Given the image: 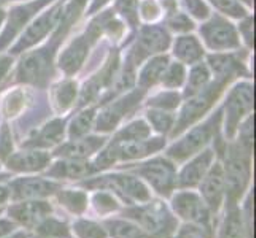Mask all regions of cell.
<instances>
[{
  "instance_id": "45",
  "label": "cell",
  "mask_w": 256,
  "mask_h": 238,
  "mask_svg": "<svg viewBox=\"0 0 256 238\" xmlns=\"http://www.w3.org/2000/svg\"><path fill=\"white\" fill-rule=\"evenodd\" d=\"M240 145H244L246 149H252V145H253V118L252 116L245 121V124L242 127Z\"/></svg>"
},
{
  "instance_id": "50",
  "label": "cell",
  "mask_w": 256,
  "mask_h": 238,
  "mask_svg": "<svg viewBox=\"0 0 256 238\" xmlns=\"http://www.w3.org/2000/svg\"><path fill=\"white\" fill-rule=\"evenodd\" d=\"M12 229H13V224L12 223H8V221H0V237L8 234V232H12Z\"/></svg>"
},
{
  "instance_id": "52",
  "label": "cell",
  "mask_w": 256,
  "mask_h": 238,
  "mask_svg": "<svg viewBox=\"0 0 256 238\" xmlns=\"http://www.w3.org/2000/svg\"><path fill=\"white\" fill-rule=\"evenodd\" d=\"M107 2H108V0H94V2H92V6H91V13L97 11L99 8H102Z\"/></svg>"
},
{
  "instance_id": "1",
  "label": "cell",
  "mask_w": 256,
  "mask_h": 238,
  "mask_svg": "<svg viewBox=\"0 0 256 238\" xmlns=\"http://www.w3.org/2000/svg\"><path fill=\"white\" fill-rule=\"evenodd\" d=\"M223 173L224 196L229 199V207H236L250 180V149L240 143L229 148Z\"/></svg>"
},
{
  "instance_id": "17",
  "label": "cell",
  "mask_w": 256,
  "mask_h": 238,
  "mask_svg": "<svg viewBox=\"0 0 256 238\" xmlns=\"http://www.w3.org/2000/svg\"><path fill=\"white\" fill-rule=\"evenodd\" d=\"M51 213V207L46 202L30 200L24 204H18L10 208V216L26 227L38 226L43 219H46Z\"/></svg>"
},
{
  "instance_id": "43",
  "label": "cell",
  "mask_w": 256,
  "mask_h": 238,
  "mask_svg": "<svg viewBox=\"0 0 256 238\" xmlns=\"http://www.w3.org/2000/svg\"><path fill=\"white\" fill-rule=\"evenodd\" d=\"M138 8H140V13H142V16L146 21H154L156 17H160L161 10H160V6H158V3L154 2V0H145V2Z\"/></svg>"
},
{
  "instance_id": "8",
  "label": "cell",
  "mask_w": 256,
  "mask_h": 238,
  "mask_svg": "<svg viewBox=\"0 0 256 238\" xmlns=\"http://www.w3.org/2000/svg\"><path fill=\"white\" fill-rule=\"evenodd\" d=\"M169 43H170V37L162 27H160V25H145L140 30L136 48L130 51L129 60L134 65H138L148 56L166 51Z\"/></svg>"
},
{
  "instance_id": "37",
  "label": "cell",
  "mask_w": 256,
  "mask_h": 238,
  "mask_svg": "<svg viewBox=\"0 0 256 238\" xmlns=\"http://www.w3.org/2000/svg\"><path fill=\"white\" fill-rule=\"evenodd\" d=\"M116 11L129 22L130 27H137L138 0H116Z\"/></svg>"
},
{
  "instance_id": "35",
  "label": "cell",
  "mask_w": 256,
  "mask_h": 238,
  "mask_svg": "<svg viewBox=\"0 0 256 238\" xmlns=\"http://www.w3.org/2000/svg\"><path fill=\"white\" fill-rule=\"evenodd\" d=\"M59 200L62 204L76 213H82L88 205V197L84 192L80 191H62L59 194Z\"/></svg>"
},
{
  "instance_id": "34",
  "label": "cell",
  "mask_w": 256,
  "mask_h": 238,
  "mask_svg": "<svg viewBox=\"0 0 256 238\" xmlns=\"http://www.w3.org/2000/svg\"><path fill=\"white\" fill-rule=\"evenodd\" d=\"M148 119L152 122V126L158 132H161V134H167V132L174 127V121H175V118L170 113H167L166 110H158V108L148 111Z\"/></svg>"
},
{
  "instance_id": "42",
  "label": "cell",
  "mask_w": 256,
  "mask_h": 238,
  "mask_svg": "<svg viewBox=\"0 0 256 238\" xmlns=\"http://www.w3.org/2000/svg\"><path fill=\"white\" fill-rule=\"evenodd\" d=\"M170 29L176 32H190L194 29V24L190 21V17L183 13H172L170 19H169Z\"/></svg>"
},
{
  "instance_id": "39",
  "label": "cell",
  "mask_w": 256,
  "mask_h": 238,
  "mask_svg": "<svg viewBox=\"0 0 256 238\" xmlns=\"http://www.w3.org/2000/svg\"><path fill=\"white\" fill-rule=\"evenodd\" d=\"M75 232L80 238H105L107 232L99 224H94L91 221H80L75 224Z\"/></svg>"
},
{
  "instance_id": "30",
  "label": "cell",
  "mask_w": 256,
  "mask_h": 238,
  "mask_svg": "<svg viewBox=\"0 0 256 238\" xmlns=\"http://www.w3.org/2000/svg\"><path fill=\"white\" fill-rule=\"evenodd\" d=\"M76 97V83L74 81H64L60 83L54 91V103L58 110L64 111L72 107Z\"/></svg>"
},
{
  "instance_id": "12",
  "label": "cell",
  "mask_w": 256,
  "mask_h": 238,
  "mask_svg": "<svg viewBox=\"0 0 256 238\" xmlns=\"http://www.w3.org/2000/svg\"><path fill=\"white\" fill-rule=\"evenodd\" d=\"M174 210L192 224H210V210L207 204L194 192H180L174 197Z\"/></svg>"
},
{
  "instance_id": "56",
  "label": "cell",
  "mask_w": 256,
  "mask_h": 238,
  "mask_svg": "<svg viewBox=\"0 0 256 238\" xmlns=\"http://www.w3.org/2000/svg\"><path fill=\"white\" fill-rule=\"evenodd\" d=\"M42 238H48V237H42Z\"/></svg>"
},
{
  "instance_id": "29",
  "label": "cell",
  "mask_w": 256,
  "mask_h": 238,
  "mask_svg": "<svg viewBox=\"0 0 256 238\" xmlns=\"http://www.w3.org/2000/svg\"><path fill=\"white\" fill-rule=\"evenodd\" d=\"M220 238H244V226H242L240 211L236 207H231V210H229V213L223 223Z\"/></svg>"
},
{
  "instance_id": "51",
  "label": "cell",
  "mask_w": 256,
  "mask_h": 238,
  "mask_svg": "<svg viewBox=\"0 0 256 238\" xmlns=\"http://www.w3.org/2000/svg\"><path fill=\"white\" fill-rule=\"evenodd\" d=\"M8 197H10V191H8L6 188H4V186H0V207L5 204Z\"/></svg>"
},
{
  "instance_id": "19",
  "label": "cell",
  "mask_w": 256,
  "mask_h": 238,
  "mask_svg": "<svg viewBox=\"0 0 256 238\" xmlns=\"http://www.w3.org/2000/svg\"><path fill=\"white\" fill-rule=\"evenodd\" d=\"M212 161H214V151H210V149L200 153L196 159H192V161L182 170V173L178 176L180 186L191 188V186L199 184L212 167Z\"/></svg>"
},
{
  "instance_id": "4",
  "label": "cell",
  "mask_w": 256,
  "mask_h": 238,
  "mask_svg": "<svg viewBox=\"0 0 256 238\" xmlns=\"http://www.w3.org/2000/svg\"><path fill=\"white\" fill-rule=\"evenodd\" d=\"M226 84L222 81H215L214 84L207 86L206 89H202L196 95L190 97V100L183 107L180 119L176 121V126L174 129V135L180 134L182 130L190 127L192 122H196L199 118L204 116V113L210 110V107L214 105V102L218 99V95L222 94L223 87Z\"/></svg>"
},
{
  "instance_id": "22",
  "label": "cell",
  "mask_w": 256,
  "mask_h": 238,
  "mask_svg": "<svg viewBox=\"0 0 256 238\" xmlns=\"http://www.w3.org/2000/svg\"><path fill=\"white\" fill-rule=\"evenodd\" d=\"M208 64L214 70V73L216 75V81H222L228 84L232 78L237 75L246 73V70L244 67V62L239 59H236V56L228 54V56H210Z\"/></svg>"
},
{
  "instance_id": "18",
  "label": "cell",
  "mask_w": 256,
  "mask_h": 238,
  "mask_svg": "<svg viewBox=\"0 0 256 238\" xmlns=\"http://www.w3.org/2000/svg\"><path fill=\"white\" fill-rule=\"evenodd\" d=\"M46 2H50V0H38V2H34V3H29L26 6L16 8V10L12 11L10 22H8L6 29H5V32L2 35V38H0V49H2L4 46H6L8 43H10L16 37V33L22 29V25L28 24V21L30 19V17L37 13Z\"/></svg>"
},
{
  "instance_id": "49",
  "label": "cell",
  "mask_w": 256,
  "mask_h": 238,
  "mask_svg": "<svg viewBox=\"0 0 256 238\" xmlns=\"http://www.w3.org/2000/svg\"><path fill=\"white\" fill-rule=\"evenodd\" d=\"M10 65H12V59H10V57L0 59V81H2V78L6 75V72H8V68H10Z\"/></svg>"
},
{
  "instance_id": "44",
  "label": "cell",
  "mask_w": 256,
  "mask_h": 238,
  "mask_svg": "<svg viewBox=\"0 0 256 238\" xmlns=\"http://www.w3.org/2000/svg\"><path fill=\"white\" fill-rule=\"evenodd\" d=\"M183 3L190 10V13L194 14L196 17H202V19H206V17L208 16V10H207L206 3L202 2V0H183Z\"/></svg>"
},
{
  "instance_id": "9",
  "label": "cell",
  "mask_w": 256,
  "mask_h": 238,
  "mask_svg": "<svg viewBox=\"0 0 256 238\" xmlns=\"http://www.w3.org/2000/svg\"><path fill=\"white\" fill-rule=\"evenodd\" d=\"M138 175H142L144 178H146L152 186L158 191L164 194V196H169L170 191L176 184V173H175V167L172 162H169L167 159H153L144 165H140L136 169Z\"/></svg>"
},
{
  "instance_id": "24",
  "label": "cell",
  "mask_w": 256,
  "mask_h": 238,
  "mask_svg": "<svg viewBox=\"0 0 256 238\" xmlns=\"http://www.w3.org/2000/svg\"><path fill=\"white\" fill-rule=\"evenodd\" d=\"M174 54L184 64H196L204 56V48L199 40L192 35H184V37L176 38L174 46Z\"/></svg>"
},
{
  "instance_id": "7",
  "label": "cell",
  "mask_w": 256,
  "mask_h": 238,
  "mask_svg": "<svg viewBox=\"0 0 256 238\" xmlns=\"http://www.w3.org/2000/svg\"><path fill=\"white\" fill-rule=\"evenodd\" d=\"M202 38L206 40L207 46L214 51H228L237 49L240 46L239 35L234 25L220 16L212 17V21L200 27Z\"/></svg>"
},
{
  "instance_id": "10",
  "label": "cell",
  "mask_w": 256,
  "mask_h": 238,
  "mask_svg": "<svg viewBox=\"0 0 256 238\" xmlns=\"http://www.w3.org/2000/svg\"><path fill=\"white\" fill-rule=\"evenodd\" d=\"M62 11H64L62 3H58L54 8H51L50 11H46L43 16H40L38 19L35 21L28 30H26L22 38L14 45V48L12 49V54L22 52L28 48L34 46L35 43L42 41L52 29L58 27V24L60 21V16H62Z\"/></svg>"
},
{
  "instance_id": "3",
  "label": "cell",
  "mask_w": 256,
  "mask_h": 238,
  "mask_svg": "<svg viewBox=\"0 0 256 238\" xmlns=\"http://www.w3.org/2000/svg\"><path fill=\"white\" fill-rule=\"evenodd\" d=\"M126 215L138 223V226L152 237H167L175 229V219L161 202H153L144 207H136Z\"/></svg>"
},
{
  "instance_id": "15",
  "label": "cell",
  "mask_w": 256,
  "mask_h": 238,
  "mask_svg": "<svg viewBox=\"0 0 256 238\" xmlns=\"http://www.w3.org/2000/svg\"><path fill=\"white\" fill-rule=\"evenodd\" d=\"M142 94H144V89L136 91V92L126 95L124 99L114 102L113 105L105 108L99 116V121H97V130H102V132L112 130L128 113H130L137 107L140 99H142Z\"/></svg>"
},
{
  "instance_id": "33",
  "label": "cell",
  "mask_w": 256,
  "mask_h": 238,
  "mask_svg": "<svg viewBox=\"0 0 256 238\" xmlns=\"http://www.w3.org/2000/svg\"><path fill=\"white\" fill-rule=\"evenodd\" d=\"M38 234L42 237H48V238H68V229L66 224H62L58 219H52V218H46L38 224Z\"/></svg>"
},
{
  "instance_id": "40",
  "label": "cell",
  "mask_w": 256,
  "mask_h": 238,
  "mask_svg": "<svg viewBox=\"0 0 256 238\" xmlns=\"http://www.w3.org/2000/svg\"><path fill=\"white\" fill-rule=\"evenodd\" d=\"M176 238H212V232L208 226L202 224H188L180 229Z\"/></svg>"
},
{
  "instance_id": "23",
  "label": "cell",
  "mask_w": 256,
  "mask_h": 238,
  "mask_svg": "<svg viewBox=\"0 0 256 238\" xmlns=\"http://www.w3.org/2000/svg\"><path fill=\"white\" fill-rule=\"evenodd\" d=\"M97 169L94 164H88L84 161H75V159H67V161L58 162L52 165V169L48 170L50 176L56 178H83L94 173Z\"/></svg>"
},
{
  "instance_id": "25",
  "label": "cell",
  "mask_w": 256,
  "mask_h": 238,
  "mask_svg": "<svg viewBox=\"0 0 256 238\" xmlns=\"http://www.w3.org/2000/svg\"><path fill=\"white\" fill-rule=\"evenodd\" d=\"M167 65H169V59H167V56L153 57L144 67L142 73H140V78H138L140 87H142L144 91H146L150 87H153L156 83H160L162 79V75L166 72Z\"/></svg>"
},
{
  "instance_id": "53",
  "label": "cell",
  "mask_w": 256,
  "mask_h": 238,
  "mask_svg": "<svg viewBox=\"0 0 256 238\" xmlns=\"http://www.w3.org/2000/svg\"><path fill=\"white\" fill-rule=\"evenodd\" d=\"M4 19H5V11L2 10V8H0V25H2Z\"/></svg>"
},
{
  "instance_id": "6",
  "label": "cell",
  "mask_w": 256,
  "mask_h": 238,
  "mask_svg": "<svg viewBox=\"0 0 256 238\" xmlns=\"http://www.w3.org/2000/svg\"><path fill=\"white\" fill-rule=\"evenodd\" d=\"M253 102H254V95H253V86L248 83H240L237 84L234 89L229 94L228 100H226V134L231 138L237 127H239L242 118L245 114H250L253 110Z\"/></svg>"
},
{
  "instance_id": "26",
  "label": "cell",
  "mask_w": 256,
  "mask_h": 238,
  "mask_svg": "<svg viewBox=\"0 0 256 238\" xmlns=\"http://www.w3.org/2000/svg\"><path fill=\"white\" fill-rule=\"evenodd\" d=\"M64 126L66 122L62 119L51 121L34 138H30V142L26 143V146L37 148V146H52L59 143L64 137Z\"/></svg>"
},
{
  "instance_id": "13",
  "label": "cell",
  "mask_w": 256,
  "mask_h": 238,
  "mask_svg": "<svg viewBox=\"0 0 256 238\" xmlns=\"http://www.w3.org/2000/svg\"><path fill=\"white\" fill-rule=\"evenodd\" d=\"M97 40L94 35L90 30H86L84 35H82V37H78L76 40L70 43V46L66 49V52L60 56V60H59V65L64 70L66 75H68V76L75 75L78 70L82 68L88 52H90L91 46Z\"/></svg>"
},
{
  "instance_id": "32",
  "label": "cell",
  "mask_w": 256,
  "mask_h": 238,
  "mask_svg": "<svg viewBox=\"0 0 256 238\" xmlns=\"http://www.w3.org/2000/svg\"><path fill=\"white\" fill-rule=\"evenodd\" d=\"M152 135V129L145 121L138 119L130 122L128 127L122 129L120 134L114 137V140H145Z\"/></svg>"
},
{
  "instance_id": "46",
  "label": "cell",
  "mask_w": 256,
  "mask_h": 238,
  "mask_svg": "<svg viewBox=\"0 0 256 238\" xmlns=\"http://www.w3.org/2000/svg\"><path fill=\"white\" fill-rule=\"evenodd\" d=\"M96 205L99 210H113V208H116V202H114V199L110 196V194H105V192H100V194H97L96 199Z\"/></svg>"
},
{
  "instance_id": "36",
  "label": "cell",
  "mask_w": 256,
  "mask_h": 238,
  "mask_svg": "<svg viewBox=\"0 0 256 238\" xmlns=\"http://www.w3.org/2000/svg\"><path fill=\"white\" fill-rule=\"evenodd\" d=\"M184 76H186V73H184V67L183 64H178V62H175V64H169L166 68V72L162 75V84L166 87H178L183 84L184 81Z\"/></svg>"
},
{
  "instance_id": "16",
  "label": "cell",
  "mask_w": 256,
  "mask_h": 238,
  "mask_svg": "<svg viewBox=\"0 0 256 238\" xmlns=\"http://www.w3.org/2000/svg\"><path fill=\"white\" fill-rule=\"evenodd\" d=\"M59 184L42 178H21L12 184V194L14 199H40L54 194Z\"/></svg>"
},
{
  "instance_id": "55",
  "label": "cell",
  "mask_w": 256,
  "mask_h": 238,
  "mask_svg": "<svg viewBox=\"0 0 256 238\" xmlns=\"http://www.w3.org/2000/svg\"><path fill=\"white\" fill-rule=\"evenodd\" d=\"M244 2H246V3H248V5H250V3H252V0H244Z\"/></svg>"
},
{
  "instance_id": "27",
  "label": "cell",
  "mask_w": 256,
  "mask_h": 238,
  "mask_svg": "<svg viewBox=\"0 0 256 238\" xmlns=\"http://www.w3.org/2000/svg\"><path fill=\"white\" fill-rule=\"evenodd\" d=\"M210 81V70L206 64L196 62V65L192 67L191 73H190V79L186 84V89H184V95L186 97H192L198 92H200L202 89H206Z\"/></svg>"
},
{
  "instance_id": "31",
  "label": "cell",
  "mask_w": 256,
  "mask_h": 238,
  "mask_svg": "<svg viewBox=\"0 0 256 238\" xmlns=\"http://www.w3.org/2000/svg\"><path fill=\"white\" fill-rule=\"evenodd\" d=\"M94 118H96V110L90 108L86 111H82L72 121V124H70V132H68L70 138L75 140V138H82L83 135H86L88 132H90L91 126H92Z\"/></svg>"
},
{
  "instance_id": "11",
  "label": "cell",
  "mask_w": 256,
  "mask_h": 238,
  "mask_svg": "<svg viewBox=\"0 0 256 238\" xmlns=\"http://www.w3.org/2000/svg\"><path fill=\"white\" fill-rule=\"evenodd\" d=\"M90 188H108L116 191L118 194H122L124 197H132L137 200H148L150 194L146 188L142 184V181H138L134 176L129 175H108L102 176V178L84 183Z\"/></svg>"
},
{
  "instance_id": "14",
  "label": "cell",
  "mask_w": 256,
  "mask_h": 238,
  "mask_svg": "<svg viewBox=\"0 0 256 238\" xmlns=\"http://www.w3.org/2000/svg\"><path fill=\"white\" fill-rule=\"evenodd\" d=\"M200 191L208 210L218 211L224 199V173L223 165L215 164L200 181Z\"/></svg>"
},
{
  "instance_id": "48",
  "label": "cell",
  "mask_w": 256,
  "mask_h": 238,
  "mask_svg": "<svg viewBox=\"0 0 256 238\" xmlns=\"http://www.w3.org/2000/svg\"><path fill=\"white\" fill-rule=\"evenodd\" d=\"M240 29L245 35V40L248 41V45H253V19L252 17H248V19L244 22V25H240Z\"/></svg>"
},
{
  "instance_id": "47",
  "label": "cell",
  "mask_w": 256,
  "mask_h": 238,
  "mask_svg": "<svg viewBox=\"0 0 256 238\" xmlns=\"http://www.w3.org/2000/svg\"><path fill=\"white\" fill-rule=\"evenodd\" d=\"M12 151V137L6 126H4L2 134H0V157H5Z\"/></svg>"
},
{
  "instance_id": "54",
  "label": "cell",
  "mask_w": 256,
  "mask_h": 238,
  "mask_svg": "<svg viewBox=\"0 0 256 238\" xmlns=\"http://www.w3.org/2000/svg\"><path fill=\"white\" fill-rule=\"evenodd\" d=\"M13 238H26V235H24V234H18V235H14Z\"/></svg>"
},
{
  "instance_id": "38",
  "label": "cell",
  "mask_w": 256,
  "mask_h": 238,
  "mask_svg": "<svg viewBox=\"0 0 256 238\" xmlns=\"http://www.w3.org/2000/svg\"><path fill=\"white\" fill-rule=\"evenodd\" d=\"M178 103H180V95L176 92H161L160 95H156L150 100V105H152L153 108L166 110V111L176 108Z\"/></svg>"
},
{
  "instance_id": "20",
  "label": "cell",
  "mask_w": 256,
  "mask_h": 238,
  "mask_svg": "<svg viewBox=\"0 0 256 238\" xmlns=\"http://www.w3.org/2000/svg\"><path fill=\"white\" fill-rule=\"evenodd\" d=\"M105 138L99 137H88V138H75L70 143L60 146L58 149V156L66 159H75V161H84L86 157L92 156L96 151L104 146Z\"/></svg>"
},
{
  "instance_id": "21",
  "label": "cell",
  "mask_w": 256,
  "mask_h": 238,
  "mask_svg": "<svg viewBox=\"0 0 256 238\" xmlns=\"http://www.w3.org/2000/svg\"><path fill=\"white\" fill-rule=\"evenodd\" d=\"M50 162V154L38 149L16 153L8 159V167L14 172H38Z\"/></svg>"
},
{
  "instance_id": "41",
  "label": "cell",
  "mask_w": 256,
  "mask_h": 238,
  "mask_svg": "<svg viewBox=\"0 0 256 238\" xmlns=\"http://www.w3.org/2000/svg\"><path fill=\"white\" fill-rule=\"evenodd\" d=\"M212 3H214L218 10H222L223 13L234 16V17H244L246 13L236 0H212Z\"/></svg>"
},
{
  "instance_id": "2",
  "label": "cell",
  "mask_w": 256,
  "mask_h": 238,
  "mask_svg": "<svg viewBox=\"0 0 256 238\" xmlns=\"http://www.w3.org/2000/svg\"><path fill=\"white\" fill-rule=\"evenodd\" d=\"M162 138H145V140H113L108 149L99 156L97 162L94 164L96 169L108 167L118 161H134V159H142L150 153L158 151L164 146Z\"/></svg>"
},
{
  "instance_id": "5",
  "label": "cell",
  "mask_w": 256,
  "mask_h": 238,
  "mask_svg": "<svg viewBox=\"0 0 256 238\" xmlns=\"http://www.w3.org/2000/svg\"><path fill=\"white\" fill-rule=\"evenodd\" d=\"M220 119H222V111H218L215 116H212L206 124L192 129L183 140L175 143L169 149V156L176 159V161H184L186 157L199 153L210 142L212 137H215L216 129L220 126Z\"/></svg>"
},
{
  "instance_id": "28",
  "label": "cell",
  "mask_w": 256,
  "mask_h": 238,
  "mask_svg": "<svg viewBox=\"0 0 256 238\" xmlns=\"http://www.w3.org/2000/svg\"><path fill=\"white\" fill-rule=\"evenodd\" d=\"M107 227L114 238H154L138 226L126 221H107Z\"/></svg>"
}]
</instances>
